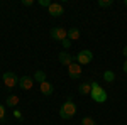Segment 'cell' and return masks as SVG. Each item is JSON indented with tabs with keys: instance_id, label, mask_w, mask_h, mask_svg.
Here are the masks:
<instances>
[{
	"instance_id": "1",
	"label": "cell",
	"mask_w": 127,
	"mask_h": 125,
	"mask_svg": "<svg viewBox=\"0 0 127 125\" xmlns=\"http://www.w3.org/2000/svg\"><path fill=\"white\" fill-rule=\"evenodd\" d=\"M75 113H76V105L73 103L71 98H66V101L59 108V117H61L63 120H69V118L75 117Z\"/></svg>"
},
{
	"instance_id": "2",
	"label": "cell",
	"mask_w": 127,
	"mask_h": 125,
	"mask_svg": "<svg viewBox=\"0 0 127 125\" xmlns=\"http://www.w3.org/2000/svg\"><path fill=\"white\" fill-rule=\"evenodd\" d=\"M90 83H92V93H90L92 100L97 101V103H105L107 101V91L100 86L97 81H90Z\"/></svg>"
},
{
	"instance_id": "3",
	"label": "cell",
	"mask_w": 127,
	"mask_h": 125,
	"mask_svg": "<svg viewBox=\"0 0 127 125\" xmlns=\"http://www.w3.org/2000/svg\"><path fill=\"white\" fill-rule=\"evenodd\" d=\"M75 59H76V63H78L80 66L88 64V63H92V59H93V52L88 51V49H83V51H80L78 54L75 56Z\"/></svg>"
},
{
	"instance_id": "4",
	"label": "cell",
	"mask_w": 127,
	"mask_h": 125,
	"mask_svg": "<svg viewBox=\"0 0 127 125\" xmlns=\"http://www.w3.org/2000/svg\"><path fill=\"white\" fill-rule=\"evenodd\" d=\"M2 79H3V83H5V86H7V88H14V86H17V85H19V78L15 76L14 73H10V71L3 73Z\"/></svg>"
},
{
	"instance_id": "5",
	"label": "cell",
	"mask_w": 127,
	"mask_h": 125,
	"mask_svg": "<svg viewBox=\"0 0 127 125\" xmlns=\"http://www.w3.org/2000/svg\"><path fill=\"white\" fill-rule=\"evenodd\" d=\"M51 37L54 39V41H64V39L68 37V30L63 29V27H53L51 29Z\"/></svg>"
},
{
	"instance_id": "6",
	"label": "cell",
	"mask_w": 127,
	"mask_h": 125,
	"mask_svg": "<svg viewBox=\"0 0 127 125\" xmlns=\"http://www.w3.org/2000/svg\"><path fill=\"white\" fill-rule=\"evenodd\" d=\"M68 75L71 79H80L81 78V66L78 63H71L68 66Z\"/></svg>"
},
{
	"instance_id": "7",
	"label": "cell",
	"mask_w": 127,
	"mask_h": 125,
	"mask_svg": "<svg viewBox=\"0 0 127 125\" xmlns=\"http://www.w3.org/2000/svg\"><path fill=\"white\" fill-rule=\"evenodd\" d=\"M63 12H64V9H63V5L58 3V2H53V3L49 5V9H48V14H49V15H53V17H59V15H63Z\"/></svg>"
},
{
	"instance_id": "8",
	"label": "cell",
	"mask_w": 127,
	"mask_h": 125,
	"mask_svg": "<svg viewBox=\"0 0 127 125\" xmlns=\"http://www.w3.org/2000/svg\"><path fill=\"white\" fill-rule=\"evenodd\" d=\"M32 85H34V78L31 76H22L19 78V86L22 88V90H32Z\"/></svg>"
},
{
	"instance_id": "9",
	"label": "cell",
	"mask_w": 127,
	"mask_h": 125,
	"mask_svg": "<svg viewBox=\"0 0 127 125\" xmlns=\"http://www.w3.org/2000/svg\"><path fill=\"white\" fill-rule=\"evenodd\" d=\"M73 59L75 58H73L69 52H66V51H61V52H59V63H61L63 66H69V64L73 63Z\"/></svg>"
},
{
	"instance_id": "10",
	"label": "cell",
	"mask_w": 127,
	"mask_h": 125,
	"mask_svg": "<svg viewBox=\"0 0 127 125\" xmlns=\"http://www.w3.org/2000/svg\"><path fill=\"white\" fill-rule=\"evenodd\" d=\"M39 88H41V93H42V95H46V96L53 95V91H54V88H53V85H51L49 81H44V83H41Z\"/></svg>"
},
{
	"instance_id": "11",
	"label": "cell",
	"mask_w": 127,
	"mask_h": 125,
	"mask_svg": "<svg viewBox=\"0 0 127 125\" xmlns=\"http://www.w3.org/2000/svg\"><path fill=\"white\" fill-rule=\"evenodd\" d=\"M17 105H19V96H17V95L7 96V100H5V106H9V108H15Z\"/></svg>"
},
{
	"instance_id": "12",
	"label": "cell",
	"mask_w": 127,
	"mask_h": 125,
	"mask_svg": "<svg viewBox=\"0 0 127 125\" xmlns=\"http://www.w3.org/2000/svg\"><path fill=\"white\" fill-rule=\"evenodd\" d=\"M78 91L81 93V95H90V93H92V83L83 81V83L78 86Z\"/></svg>"
},
{
	"instance_id": "13",
	"label": "cell",
	"mask_w": 127,
	"mask_h": 125,
	"mask_svg": "<svg viewBox=\"0 0 127 125\" xmlns=\"http://www.w3.org/2000/svg\"><path fill=\"white\" fill-rule=\"evenodd\" d=\"M68 39L69 41H78L80 39V29L78 27H71L68 30Z\"/></svg>"
},
{
	"instance_id": "14",
	"label": "cell",
	"mask_w": 127,
	"mask_h": 125,
	"mask_svg": "<svg viewBox=\"0 0 127 125\" xmlns=\"http://www.w3.org/2000/svg\"><path fill=\"white\" fill-rule=\"evenodd\" d=\"M34 81H39V85L44 83V81H46V73L41 71V69H37V71L34 73Z\"/></svg>"
},
{
	"instance_id": "15",
	"label": "cell",
	"mask_w": 127,
	"mask_h": 125,
	"mask_svg": "<svg viewBox=\"0 0 127 125\" xmlns=\"http://www.w3.org/2000/svg\"><path fill=\"white\" fill-rule=\"evenodd\" d=\"M114 79H115V73L110 71V69H107V71L103 73V81H107V83H114Z\"/></svg>"
},
{
	"instance_id": "16",
	"label": "cell",
	"mask_w": 127,
	"mask_h": 125,
	"mask_svg": "<svg viewBox=\"0 0 127 125\" xmlns=\"http://www.w3.org/2000/svg\"><path fill=\"white\" fill-rule=\"evenodd\" d=\"M81 125H95V120L92 117H83L81 118Z\"/></svg>"
},
{
	"instance_id": "17",
	"label": "cell",
	"mask_w": 127,
	"mask_h": 125,
	"mask_svg": "<svg viewBox=\"0 0 127 125\" xmlns=\"http://www.w3.org/2000/svg\"><path fill=\"white\" fill-rule=\"evenodd\" d=\"M112 5V0H98V7H102V9H107Z\"/></svg>"
},
{
	"instance_id": "18",
	"label": "cell",
	"mask_w": 127,
	"mask_h": 125,
	"mask_svg": "<svg viewBox=\"0 0 127 125\" xmlns=\"http://www.w3.org/2000/svg\"><path fill=\"white\" fill-rule=\"evenodd\" d=\"M0 122H5V106L0 105Z\"/></svg>"
},
{
	"instance_id": "19",
	"label": "cell",
	"mask_w": 127,
	"mask_h": 125,
	"mask_svg": "<svg viewBox=\"0 0 127 125\" xmlns=\"http://www.w3.org/2000/svg\"><path fill=\"white\" fill-rule=\"evenodd\" d=\"M51 3H53V2H49V0H39V5H41V7H48V9H49V5H51Z\"/></svg>"
},
{
	"instance_id": "20",
	"label": "cell",
	"mask_w": 127,
	"mask_h": 125,
	"mask_svg": "<svg viewBox=\"0 0 127 125\" xmlns=\"http://www.w3.org/2000/svg\"><path fill=\"white\" fill-rule=\"evenodd\" d=\"M61 44H63V48H64V49H68L69 46H71V41H69V39H64V41H63Z\"/></svg>"
},
{
	"instance_id": "21",
	"label": "cell",
	"mask_w": 127,
	"mask_h": 125,
	"mask_svg": "<svg viewBox=\"0 0 127 125\" xmlns=\"http://www.w3.org/2000/svg\"><path fill=\"white\" fill-rule=\"evenodd\" d=\"M34 3V0H22V5H26V7H31Z\"/></svg>"
},
{
	"instance_id": "22",
	"label": "cell",
	"mask_w": 127,
	"mask_h": 125,
	"mask_svg": "<svg viewBox=\"0 0 127 125\" xmlns=\"http://www.w3.org/2000/svg\"><path fill=\"white\" fill-rule=\"evenodd\" d=\"M14 117H15V118H19V120H20V118H22V113H20L19 110H14Z\"/></svg>"
},
{
	"instance_id": "23",
	"label": "cell",
	"mask_w": 127,
	"mask_h": 125,
	"mask_svg": "<svg viewBox=\"0 0 127 125\" xmlns=\"http://www.w3.org/2000/svg\"><path fill=\"white\" fill-rule=\"evenodd\" d=\"M122 54H124V56H126V59H127V46L122 49Z\"/></svg>"
},
{
	"instance_id": "24",
	"label": "cell",
	"mask_w": 127,
	"mask_h": 125,
	"mask_svg": "<svg viewBox=\"0 0 127 125\" xmlns=\"http://www.w3.org/2000/svg\"><path fill=\"white\" fill-rule=\"evenodd\" d=\"M122 68H124V73H127V59H126V63H124V66H122Z\"/></svg>"
},
{
	"instance_id": "25",
	"label": "cell",
	"mask_w": 127,
	"mask_h": 125,
	"mask_svg": "<svg viewBox=\"0 0 127 125\" xmlns=\"http://www.w3.org/2000/svg\"><path fill=\"white\" fill-rule=\"evenodd\" d=\"M124 3H126V7H127V0H126V2H124Z\"/></svg>"
}]
</instances>
